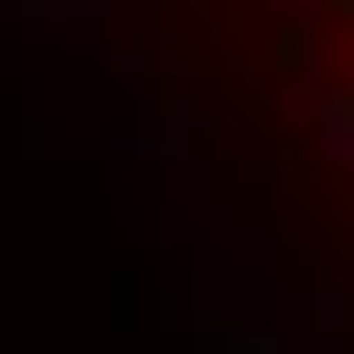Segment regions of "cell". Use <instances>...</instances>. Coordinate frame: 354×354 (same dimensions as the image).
<instances>
[{"label":"cell","instance_id":"cell-1","mask_svg":"<svg viewBox=\"0 0 354 354\" xmlns=\"http://www.w3.org/2000/svg\"><path fill=\"white\" fill-rule=\"evenodd\" d=\"M322 151L354 161V97H322Z\"/></svg>","mask_w":354,"mask_h":354}]
</instances>
